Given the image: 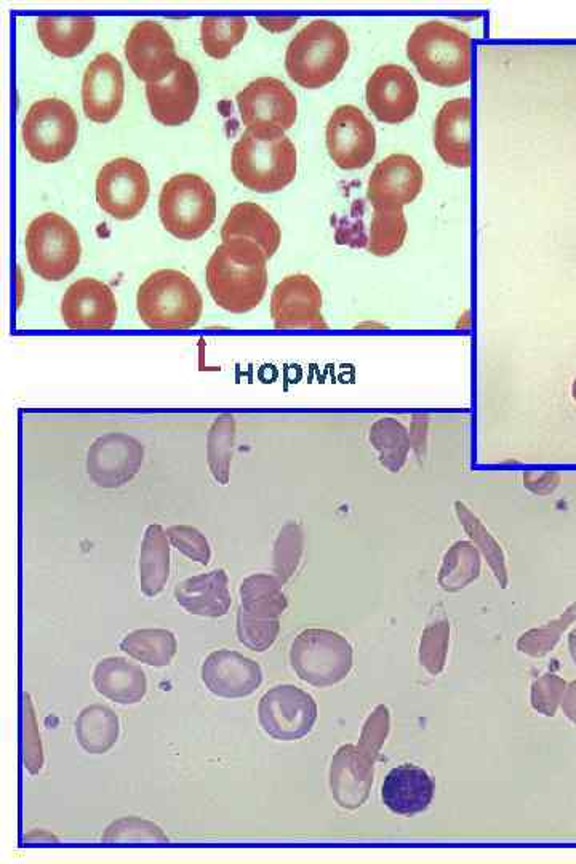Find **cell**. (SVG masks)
<instances>
[{
  "instance_id": "obj_1",
  "label": "cell",
  "mask_w": 576,
  "mask_h": 864,
  "mask_svg": "<svg viewBox=\"0 0 576 864\" xmlns=\"http://www.w3.org/2000/svg\"><path fill=\"white\" fill-rule=\"evenodd\" d=\"M207 287L224 311H252L268 288V256L250 240H226L208 260Z\"/></svg>"
},
{
  "instance_id": "obj_2",
  "label": "cell",
  "mask_w": 576,
  "mask_h": 864,
  "mask_svg": "<svg viewBox=\"0 0 576 864\" xmlns=\"http://www.w3.org/2000/svg\"><path fill=\"white\" fill-rule=\"evenodd\" d=\"M232 173L260 194L282 191L295 180L298 156L293 141L276 128H247L234 144Z\"/></svg>"
},
{
  "instance_id": "obj_3",
  "label": "cell",
  "mask_w": 576,
  "mask_h": 864,
  "mask_svg": "<svg viewBox=\"0 0 576 864\" xmlns=\"http://www.w3.org/2000/svg\"><path fill=\"white\" fill-rule=\"evenodd\" d=\"M407 56L420 76L437 87H458L471 79V36L453 24H418L408 39Z\"/></svg>"
},
{
  "instance_id": "obj_4",
  "label": "cell",
  "mask_w": 576,
  "mask_h": 864,
  "mask_svg": "<svg viewBox=\"0 0 576 864\" xmlns=\"http://www.w3.org/2000/svg\"><path fill=\"white\" fill-rule=\"evenodd\" d=\"M349 58L348 34L330 20L306 24L288 45L285 69L295 84L320 88L340 74Z\"/></svg>"
},
{
  "instance_id": "obj_5",
  "label": "cell",
  "mask_w": 576,
  "mask_h": 864,
  "mask_svg": "<svg viewBox=\"0 0 576 864\" xmlns=\"http://www.w3.org/2000/svg\"><path fill=\"white\" fill-rule=\"evenodd\" d=\"M136 309L152 330H188L199 324L204 298L183 272L160 269L138 288Z\"/></svg>"
},
{
  "instance_id": "obj_6",
  "label": "cell",
  "mask_w": 576,
  "mask_h": 864,
  "mask_svg": "<svg viewBox=\"0 0 576 864\" xmlns=\"http://www.w3.org/2000/svg\"><path fill=\"white\" fill-rule=\"evenodd\" d=\"M159 216L165 231L176 239H199L215 223V191L202 176H172L160 191Z\"/></svg>"
},
{
  "instance_id": "obj_7",
  "label": "cell",
  "mask_w": 576,
  "mask_h": 864,
  "mask_svg": "<svg viewBox=\"0 0 576 864\" xmlns=\"http://www.w3.org/2000/svg\"><path fill=\"white\" fill-rule=\"evenodd\" d=\"M239 594V642L253 652H266L279 636V616L287 608L282 581L277 576L256 573L242 581Z\"/></svg>"
},
{
  "instance_id": "obj_8",
  "label": "cell",
  "mask_w": 576,
  "mask_h": 864,
  "mask_svg": "<svg viewBox=\"0 0 576 864\" xmlns=\"http://www.w3.org/2000/svg\"><path fill=\"white\" fill-rule=\"evenodd\" d=\"M29 266L48 282L71 276L82 256L77 229L56 213H44L29 224L24 239Z\"/></svg>"
},
{
  "instance_id": "obj_9",
  "label": "cell",
  "mask_w": 576,
  "mask_h": 864,
  "mask_svg": "<svg viewBox=\"0 0 576 864\" xmlns=\"http://www.w3.org/2000/svg\"><path fill=\"white\" fill-rule=\"evenodd\" d=\"M352 645L328 629H306L293 640L290 663L296 676L312 687L340 684L354 664Z\"/></svg>"
},
{
  "instance_id": "obj_10",
  "label": "cell",
  "mask_w": 576,
  "mask_h": 864,
  "mask_svg": "<svg viewBox=\"0 0 576 864\" xmlns=\"http://www.w3.org/2000/svg\"><path fill=\"white\" fill-rule=\"evenodd\" d=\"M21 136L32 159L42 164L60 162L71 154L79 138L76 112L58 98L36 101L24 117Z\"/></svg>"
},
{
  "instance_id": "obj_11",
  "label": "cell",
  "mask_w": 576,
  "mask_h": 864,
  "mask_svg": "<svg viewBox=\"0 0 576 864\" xmlns=\"http://www.w3.org/2000/svg\"><path fill=\"white\" fill-rule=\"evenodd\" d=\"M149 176L143 165L128 157L111 160L96 176V202L120 221L140 215L149 197Z\"/></svg>"
},
{
  "instance_id": "obj_12",
  "label": "cell",
  "mask_w": 576,
  "mask_h": 864,
  "mask_svg": "<svg viewBox=\"0 0 576 864\" xmlns=\"http://www.w3.org/2000/svg\"><path fill=\"white\" fill-rule=\"evenodd\" d=\"M258 719L264 733L274 740H301L316 725L317 703L295 685H277L261 696Z\"/></svg>"
},
{
  "instance_id": "obj_13",
  "label": "cell",
  "mask_w": 576,
  "mask_h": 864,
  "mask_svg": "<svg viewBox=\"0 0 576 864\" xmlns=\"http://www.w3.org/2000/svg\"><path fill=\"white\" fill-rule=\"evenodd\" d=\"M325 143L328 156L338 167L359 170L375 157L376 130L357 106L343 104L328 119Z\"/></svg>"
},
{
  "instance_id": "obj_14",
  "label": "cell",
  "mask_w": 576,
  "mask_h": 864,
  "mask_svg": "<svg viewBox=\"0 0 576 864\" xmlns=\"http://www.w3.org/2000/svg\"><path fill=\"white\" fill-rule=\"evenodd\" d=\"M236 100L240 119L247 128H276L287 132L298 117L296 96L276 77L253 80Z\"/></svg>"
},
{
  "instance_id": "obj_15",
  "label": "cell",
  "mask_w": 576,
  "mask_h": 864,
  "mask_svg": "<svg viewBox=\"0 0 576 864\" xmlns=\"http://www.w3.org/2000/svg\"><path fill=\"white\" fill-rule=\"evenodd\" d=\"M124 52L130 68L146 85L164 82L180 61L172 36L162 24L151 20L133 26Z\"/></svg>"
},
{
  "instance_id": "obj_16",
  "label": "cell",
  "mask_w": 576,
  "mask_h": 864,
  "mask_svg": "<svg viewBox=\"0 0 576 864\" xmlns=\"http://www.w3.org/2000/svg\"><path fill=\"white\" fill-rule=\"evenodd\" d=\"M365 98L376 119L396 125L413 116L420 101V90L415 77L404 66L384 64L368 79Z\"/></svg>"
},
{
  "instance_id": "obj_17",
  "label": "cell",
  "mask_w": 576,
  "mask_h": 864,
  "mask_svg": "<svg viewBox=\"0 0 576 864\" xmlns=\"http://www.w3.org/2000/svg\"><path fill=\"white\" fill-rule=\"evenodd\" d=\"M143 445L135 437L111 432L93 442L87 453V472L98 487L128 484L143 464Z\"/></svg>"
},
{
  "instance_id": "obj_18",
  "label": "cell",
  "mask_w": 576,
  "mask_h": 864,
  "mask_svg": "<svg viewBox=\"0 0 576 864\" xmlns=\"http://www.w3.org/2000/svg\"><path fill=\"white\" fill-rule=\"evenodd\" d=\"M271 317L276 328L328 327L322 316V292L306 274H293L280 280L272 290Z\"/></svg>"
},
{
  "instance_id": "obj_19",
  "label": "cell",
  "mask_w": 576,
  "mask_h": 864,
  "mask_svg": "<svg viewBox=\"0 0 576 864\" xmlns=\"http://www.w3.org/2000/svg\"><path fill=\"white\" fill-rule=\"evenodd\" d=\"M61 317L71 330H111L117 320L116 296L101 280L84 277L64 293Z\"/></svg>"
},
{
  "instance_id": "obj_20",
  "label": "cell",
  "mask_w": 576,
  "mask_h": 864,
  "mask_svg": "<svg viewBox=\"0 0 576 864\" xmlns=\"http://www.w3.org/2000/svg\"><path fill=\"white\" fill-rule=\"evenodd\" d=\"M125 79L122 64L111 53H101L85 69L82 106L85 116L96 124L116 119L124 104Z\"/></svg>"
},
{
  "instance_id": "obj_21",
  "label": "cell",
  "mask_w": 576,
  "mask_h": 864,
  "mask_svg": "<svg viewBox=\"0 0 576 864\" xmlns=\"http://www.w3.org/2000/svg\"><path fill=\"white\" fill-rule=\"evenodd\" d=\"M199 79L189 61L181 60L175 71L159 84L146 85V100L157 122L167 127L188 122L199 104Z\"/></svg>"
},
{
  "instance_id": "obj_22",
  "label": "cell",
  "mask_w": 576,
  "mask_h": 864,
  "mask_svg": "<svg viewBox=\"0 0 576 864\" xmlns=\"http://www.w3.org/2000/svg\"><path fill=\"white\" fill-rule=\"evenodd\" d=\"M424 184L421 165L407 154H391L376 165L367 184L372 207H400L420 196Z\"/></svg>"
},
{
  "instance_id": "obj_23",
  "label": "cell",
  "mask_w": 576,
  "mask_h": 864,
  "mask_svg": "<svg viewBox=\"0 0 576 864\" xmlns=\"http://www.w3.org/2000/svg\"><path fill=\"white\" fill-rule=\"evenodd\" d=\"M200 676L208 692L226 700L247 698L263 684L260 663L226 648L205 658Z\"/></svg>"
},
{
  "instance_id": "obj_24",
  "label": "cell",
  "mask_w": 576,
  "mask_h": 864,
  "mask_svg": "<svg viewBox=\"0 0 576 864\" xmlns=\"http://www.w3.org/2000/svg\"><path fill=\"white\" fill-rule=\"evenodd\" d=\"M471 100L468 96L447 101L434 124V146L445 164L456 168L471 165Z\"/></svg>"
},
{
  "instance_id": "obj_25",
  "label": "cell",
  "mask_w": 576,
  "mask_h": 864,
  "mask_svg": "<svg viewBox=\"0 0 576 864\" xmlns=\"http://www.w3.org/2000/svg\"><path fill=\"white\" fill-rule=\"evenodd\" d=\"M436 784L423 768L416 765H400L392 768L381 788L383 804L392 813L413 816L431 805Z\"/></svg>"
},
{
  "instance_id": "obj_26",
  "label": "cell",
  "mask_w": 576,
  "mask_h": 864,
  "mask_svg": "<svg viewBox=\"0 0 576 864\" xmlns=\"http://www.w3.org/2000/svg\"><path fill=\"white\" fill-rule=\"evenodd\" d=\"M373 764V762H372ZM367 749L343 746L333 757L330 786L336 802L343 808L360 807L372 786L373 765Z\"/></svg>"
},
{
  "instance_id": "obj_27",
  "label": "cell",
  "mask_w": 576,
  "mask_h": 864,
  "mask_svg": "<svg viewBox=\"0 0 576 864\" xmlns=\"http://www.w3.org/2000/svg\"><path fill=\"white\" fill-rule=\"evenodd\" d=\"M175 599L186 612L204 618H221L231 610L228 573L223 568L191 576L176 584Z\"/></svg>"
},
{
  "instance_id": "obj_28",
  "label": "cell",
  "mask_w": 576,
  "mask_h": 864,
  "mask_svg": "<svg viewBox=\"0 0 576 864\" xmlns=\"http://www.w3.org/2000/svg\"><path fill=\"white\" fill-rule=\"evenodd\" d=\"M223 242L231 239L250 240L271 258L279 250L282 231L268 210L255 202L234 205L221 228Z\"/></svg>"
},
{
  "instance_id": "obj_29",
  "label": "cell",
  "mask_w": 576,
  "mask_h": 864,
  "mask_svg": "<svg viewBox=\"0 0 576 864\" xmlns=\"http://www.w3.org/2000/svg\"><path fill=\"white\" fill-rule=\"evenodd\" d=\"M96 692L117 704L140 703L148 692V679L138 664L119 656H109L93 671Z\"/></svg>"
},
{
  "instance_id": "obj_30",
  "label": "cell",
  "mask_w": 576,
  "mask_h": 864,
  "mask_svg": "<svg viewBox=\"0 0 576 864\" xmlns=\"http://www.w3.org/2000/svg\"><path fill=\"white\" fill-rule=\"evenodd\" d=\"M36 29L48 52L72 58L92 44L96 21L93 16H40Z\"/></svg>"
},
{
  "instance_id": "obj_31",
  "label": "cell",
  "mask_w": 576,
  "mask_h": 864,
  "mask_svg": "<svg viewBox=\"0 0 576 864\" xmlns=\"http://www.w3.org/2000/svg\"><path fill=\"white\" fill-rule=\"evenodd\" d=\"M140 586L146 597L159 596L170 578V546L167 533L159 524H152L144 532L140 552Z\"/></svg>"
},
{
  "instance_id": "obj_32",
  "label": "cell",
  "mask_w": 576,
  "mask_h": 864,
  "mask_svg": "<svg viewBox=\"0 0 576 864\" xmlns=\"http://www.w3.org/2000/svg\"><path fill=\"white\" fill-rule=\"evenodd\" d=\"M76 735L80 746L88 754H106L119 740V717L103 704L87 706L77 717Z\"/></svg>"
},
{
  "instance_id": "obj_33",
  "label": "cell",
  "mask_w": 576,
  "mask_h": 864,
  "mask_svg": "<svg viewBox=\"0 0 576 864\" xmlns=\"http://www.w3.org/2000/svg\"><path fill=\"white\" fill-rule=\"evenodd\" d=\"M120 650L140 663L165 668L172 664L178 642L168 629H136L122 639Z\"/></svg>"
},
{
  "instance_id": "obj_34",
  "label": "cell",
  "mask_w": 576,
  "mask_h": 864,
  "mask_svg": "<svg viewBox=\"0 0 576 864\" xmlns=\"http://www.w3.org/2000/svg\"><path fill=\"white\" fill-rule=\"evenodd\" d=\"M247 29L244 16H205L200 24V42L208 56L224 60L244 40Z\"/></svg>"
},
{
  "instance_id": "obj_35",
  "label": "cell",
  "mask_w": 576,
  "mask_h": 864,
  "mask_svg": "<svg viewBox=\"0 0 576 864\" xmlns=\"http://www.w3.org/2000/svg\"><path fill=\"white\" fill-rule=\"evenodd\" d=\"M408 223L404 208L373 207L368 252L375 256H389L400 250L407 237Z\"/></svg>"
},
{
  "instance_id": "obj_36",
  "label": "cell",
  "mask_w": 576,
  "mask_h": 864,
  "mask_svg": "<svg viewBox=\"0 0 576 864\" xmlns=\"http://www.w3.org/2000/svg\"><path fill=\"white\" fill-rule=\"evenodd\" d=\"M234 440H236L234 416L229 415V413L218 416L208 429L207 461L212 476L221 485H226L229 482Z\"/></svg>"
},
{
  "instance_id": "obj_37",
  "label": "cell",
  "mask_w": 576,
  "mask_h": 864,
  "mask_svg": "<svg viewBox=\"0 0 576 864\" xmlns=\"http://www.w3.org/2000/svg\"><path fill=\"white\" fill-rule=\"evenodd\" d=\"M370 442L380 455L384 468L396 472L404 466L410 439L402 424L392 418L376 421L370 429Z\"/></svg>"
},
{
  "instance_id": "obj_38",
  "label": "cell",
  "mask_w": 576,
  "mask_h": 864,
  "mask_svg": "<svg viewBox=\"0 0 576 864\" xmlns=\"http://www.w3.org/2000/svg\"><path fill=\"white\" fill-rule=\"evenodd\" d=\"M103 842H130V840H154V842H168V836L162 831L159 824L152 823L136 816H125L120 820L109 824L108 829L101 836Z\"/></svg>"
},
{
  "instance_id": "obj_39",
  "label": "cell",
  "mask_w": 576,
  "mask_h": 864,
  "mask_svg": "<svg viewBox=\"0 0 576 864\" xmlns=\"http://www.w3.org/2000/svg\"><path fill=\"white\" fill-rule=\"evenodd\" d=\"M301 551H303V533L295 524H288L282 528L274 549V570L277 578L282 583L287 581L296 570L300 562Z\"/></svg>"
},
{
  "instance_id": "obj_40",
  "label": "cell",
  "mask_w": 576,
  "mask_h": 864,
  "mask_svg": "<svg viewBox=\"0 0 576 864\" xmlns=\"http://www.w3.org/2000/svg\"><path fill=\"white\" fill-rule=\"evenodd\" d=\"M167 538L173 548L178 549L188 559L199 562L200 565L210 564L212 559V548L205 538L204 533L199 532L191 525H173L167 528Z\"/></svg>"
},
{
  "instance_id": "obj_41",
  "label": "cell",
  "mask_w": 576,
  "mask_h": 864,
  "mask_svg": "<svg viewBox=\"0 0 576 864\" xmlns=\"http://www.w3.org/2000/svg\"><path fill=\"white\" fill-rule=\"evenodd\" d=\"M24 765L31 775H37L44 767L42 741H40L36 714L29 695L24 696Z\"/></svg>"
},
{
  "instance_id": "obj_42",
  "label": "cell",
  "mask_w": 576,
  "mask_h": 864,
  "mask_svg": "<svg viewBox=\"0 0 576 864\" xmlns=\"http://www.w3.org/2000/svg\"><path fill=\"white\" fill-rule=\"evenodd\" d=\"M300 20L298 16H284V18H280V16H260L258 18V23L263 26V28L269 29L272 32H280L287 31V29L295 26L296 21Z\"/></svg>"
},
{
  "instance_id": "obj_43",
  "label": "cell",
  "mask_w": 576,
  "mask_h": 864,
  "mask_svg": "<svg viewBox=\"0 0 576 864\" xmlns=\"http://www.w3.org/2000/svg\"><path fill=\"white\" fill-rule=\"evenodd\" d=\"M573 397L576 399V381L575 384H573Z\"/></svg>"
}]
</instances>
